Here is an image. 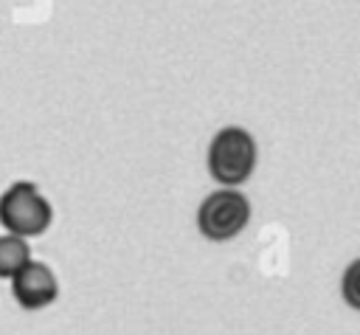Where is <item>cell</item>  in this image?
I'll use <instances>...</instances> for the list:
<instances>
[{"label": "cell", "mask_w": 360, "mask_h": 335, "mask_svg": "<svg viewBox=\"0 0 360 335\" xmlns=\"http://www.w3.org/2000/svg\"><path fill=\"white\" fill-rule=\"evenodd\" d=\"M340 296L352 310H360V259H352L340 279Z\"/></svg>", "instance_id": "obj_6"}, {"label": "cell", "mask_w": 360, "mask_h": 335, "mask_svg": "<svg viewBox=\"0 0 360 335\" xmlns=\"http://www.w3.org/2000/svg\"><path fill=\"white\" fill-rule=\"evenodd\" d=\"M51 203L31 183H14L0 197V222L8 228V234L37 236L51 225Z\"/></svg>", "instance_id": "obj_3"}, {"label": "cell", "mask_w": 360, "mask_h": 335, "mask_svg": "<svg viewBox=\"0 0 360 335\" xmlns=\"http://www.w3.org/2000/svg\"><path fill=\"white\" fill-rule=\"evenodd\" d=\"M25 262H28V242L17 234L0 236V276L3 279L14 276Z\"/></svg>", "instance_id": "obj_5"}, {"label": "cell", "mask_w": 360, "mask_h": 335, "mask_svg": "<svg viewBox=\"0 0 360 335\" xmlns=\"http://www.w3.org/2000/svg\"><path fill=\"white\" fill-rule=\"evenodd\" d=\"M250 222V203L236 186H222L202 197L197 208V228L211 242H228Z\"/></svg>", "instance_id": "obj_2"}, {"label": "cell", "mask_w": 360, "mask_h": 335, "mask_svg": "<svg viewBox=\"0 0 360 335\" xmlns=\"http://www.w3.org/2000/svg\"><path fill=\"white\" fill-rule=\"evenodd\" d=\"M256 141L245 127H222L208 144V175L219 186H242L256 169Z\"/></svg>", "instance_id": "obj_1"}, {"label": "cell", "mask_w": 360, "mask_h": 335, "mask_svg": "<svg viewBox=\"0 0 360 335\" xmlns=\"http://www.w3.org/2000/svg\"><path fill=\"white\" fill-rule=\"evenodd\" d=\"M11 279H14V296L25 310H39V307L51 304L56 298V293H59L53 270L48 265H42V262H31L28 259Z\"/></svg>", "instance_id": "obj_4"}]
</instances>
